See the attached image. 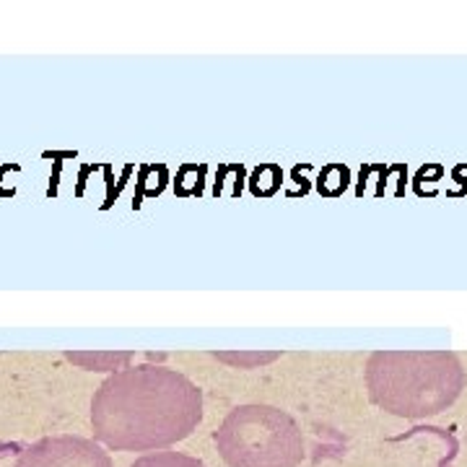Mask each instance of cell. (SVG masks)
Wrapping results in <instances>:
<instances>
[{
  "mask_svg": "<svg viewBox=\"0 0 467 467\" xmlns=\"http://www.w3.org/2000/svg\"><path fill=\"white\" fill-rule=\"evenodd\" d=\"M368 400L398 418L447 410L465 389V368L451 350H377L367 361Z\"/></svg>",
  "mask_w": 467,
  "mask_h": 467,
  "instance_id": "2",
  "label": "cell"
},
{
  "mask_svg": "<svg viewBox=\"0 0 467 467\" xmlns=\"http://www.w3.org/2000/svg\"><path fill=\"white\" fill-rule=\"evenodd\" d=\"M130 467H205L201 460L187 457L182 451H150L138 457Z\"/></svg>",
  "mask_w": 467,
  "mask_h": 467,
  "instance_id": "5",
  "label": "cell"
},
{
  "mask_svg": "<svg viewBox=\"0 0 467 467\" xmlns=\"http://www.w3.org/2000/svg\"><path fill=\"white\" fill-rule=\"evenodd\" d=\"M14 467H112V460L88 439L52 436L32 444Z\"/></svg>",
  "mask_w": 467,
  "mask_h": 467,
  "instance_id": "4",
  "label": "cell"
},
{
  "mask_svg": "<svg viewBox=\"0 0 467 467\" xmlns=\"http://www.w3.org/2000/svg\"><path fill=\"white\" fill-rule=\"evenodd\" d=\"M201 420L198 384L167 367L125 368L101 384L91 400L94 436L109 450H167Z\"/></svg>",
  "mask_w": 467,
  "mask_h": 467,
  "instance_id": "1",
  "label": "cell"
},
{
  "mask_svg": "<svg viewBox=\"0 0 467 467\" xmlns=\"http://www.w3.org/2000/svg\"><path fill=\"white\" fill-rule=\"evenodd\" d=\"M216 447L229 467H299L304 439L296 420L273 405H242L223 418Z\"/></svg>",
  "mask_w": 467,
  "mask_h": 467,
  "instance_id": "3",
  "label": "cell"
}]
</instances>
